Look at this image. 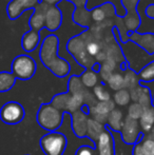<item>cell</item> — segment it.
Masks as SVG:
<instances>
[{"instance_id": "obj_1", "label": "cell", "mask_w": 154, "mask_h": 155, "mask_svg": "<svg viewBox=\"0 0 154 155\" xmlns=\"http://www.w3.org/2000/svg\"><path fill=\"white\" fill-rule=\"evenodd\" d=\"M59 38L55 34H49L41 40L39 59L41 63L55 76L64 78L70 74V62L59 54Z\"/></svg>"}, {"instance_id": "obj_2", "label": "cell", "mask_w": 154, "mask_h": 155, "mask_svg": "<svg viewBox=\"0 0 154 155\" xmlns=\"http://www.w3.org/2000/svg\"><path fill=\"white\" fill-rule=\"evenodd\" d=\"M67 113L56 109L51 104H42L38 109L36 120L43 130L48 132H55L61 127L64 117Z\"/></svg>"}, {"instance_id": "obj_3", "label": "cell", "mask_w": 154, "mask_h": 155, "mask_svg": "<svg viewBox=\"0 0 154 155\" xmlns=\"http://www.w3.org/2000/svg\"><path fill=\"white\" fill-rule=\"evenodd\" d=\"M86 45L87 43L84 42V39H82L79 35H76L69 39L67 43V50L77 64L82 67L84 70H91L93 63L95 62V58L91 57L88 54Z\"/></svg>"}, {"instance_id": "obj_4", "label": "cell", "mask_w": 154, "mask_h": 155, "mask_svg": "<svg viewBox=\"0 0 154 155\" xmlns=\"http://www.w3.org/2000/svg\"><path fill=\"white\" fill-rule=\"evenodd\" d=\"M39 145L45 155H64L68 146V139L64 133L48 132L40 138Z\"/></svg>"}, {"instance_id": "obj_5", "label": "cell", "mask_w": 154, "mask_h": 155, "mask_svg": "<svg viewBox=\"0 0 154 155\" xmlns=\"http://www.w3.org/2000/svg\"><path fill=\"white\" fill-rule=\"evenodd\" d=\"M11 69H12V74L16 79L29 80L35 75L37 64L31 56L21 54L13 59Z\"/></svg>"}, {"instance_id": "obj_6", "label": "cell", "mask_w": 154, "mask_h": 155, "mask_svg": "<svg viewBox=\"0 0 154 155\" xmlns=\"http://www.w3.org/2000/svg\"><path fill=\"white\" fill-rule=\"evenodd\" d=\"M140 0H120L126 13L123 16V23L128 32H136L139 30L140 15L138 12V3Z\"/></svg>"}, {"instance_id": "obj_7", "label": "cell", "mask_w": 154, "mask_h": 155, "mask_svg": "<svg viewBox=\"0 0 154 155\" xmlns=\"http://www.w3.org/2000/svg\"><path fill=\"white\" fill-rule=\"evenodd\" d=\"M25 116L22 104L17 101H8L2 106L0 110V119L6 124H20Z\"/></svg>"}, {"instance_id": "obj_8", "label": "cell", "mask_w": 154, "mask_h": 155, "mask_svg": "<svg viewBox=\"0 0 154 155\" xmlns=\"http://www.w3.org/2000/svg\"><path fill=\"white\" fill-rule=\"evenodd\" d=\"M120 135L121 139L126 145H131L134 146L136 143L142 140L144 133L140 130L139 124L138 120L130 118L129 116H127V118L123 119V124L120 130Z\"/></svg>"}, {"instance_id": "obj_9", "label": "cell", "mask_w": 154, "mask_h": 155, "mask_svg": "<svg viewBox=\"0 0 154 155\" xmlns=\"http://www.w3.org/2000/svg\"><path fill=\"white\" fill-rule=\"evenodd\" d=\"M39 3L40 0H11L6 5V14L11 20H16L23 12L34 10Z\"/></svg>"}, {"instance_id": "obj_10", "label": "cell", "mask_w": 154, "mask_h": 155, "mask_svg": "<svg viewBox=\"0 0 154 155\" xmlns=\"http://www.w3.org/2000/svg\"><path fill=\"white\" fill-rule=\"evenodd\" d=\"M69 1L74 5L72 19L76 25L82 28L89 29L91 18V10H87V2L88 0H64Z\"/></svg>"}, {"instance_id": "obj_11", "label": "cell", "mask_w": 154, "mask_h": 155, "mask_svg": "<svg viewBox=\"0 0 154 155\" xmlns=\"http://www.w3.org/2000/svg\"><path fill=\"white\" fill-rule=\"evenodd\" d=\"M97 155H115V141L108 127L100 134L95 145Z\"/></svg>"}, {"instance_id": "obj_12", "label": "cell", "mask_w": 154, "mask_h": 155, "mask_svg": "<svg viewBox=\"0 0 154 155\" xmlns=\"http://www.w3.org/2000/svg\"><path fill=\"white\" fill-rule=\"evenodd\" d=\"M62 21H64V16L59 6H49L44 16V29L48 32L58 31L61 27Z\"/></svg>"}, {"instance_id": "obj_13", "label": "cell", "mask_w": 154, "mask_h": 155, "mask_svg": "<svg viewBox=\"0 0 154 155\" xmlns=\"http://www.w3.org/2000/svg\"><path fill=\"white\" fill-rule=\"evenodd\" d=\"M129 41L138 45L149 55H154V33L133 32L129 36Z\"/></svg>"}, {"instance_id": "obj_14", "label": "cell", "mask_w": 154, "mask_h": 155, "mask_svg": "<svg viewBox=\"0 0 154 155\" xmlns=\"http://www.w3.org/2000/svg\"><path fill=\"white\" fill-rule=\"evenodd\" d=\"M114 106H115V104L113 100L99 101L90 108V115H92V119L106 124L109 114L115 109Z\"/></svg>"}, {"instance_id": "obj_15", "label": "cell", "mask_w": 154, "mask_h": 155, "mask_svg": "<svg viewBox=\"0 0 154 155\" xmlns=\"http://www.w3.org/2000/svg\"><path fill=\"white\" fill-rule=\"evenodd\" d=\"M72 117V130L74 134L78 138H84L87 137V131H88L89 116L86 115L81 110L73 112L69 114Z\"/></svg>"}, {"instance_id": "obj_16", "label": "cell", "mask_w": 154, "mask_h": 155, "mask_svg": "<svg viewBox=\"0 0 154 155\" xmlns=\"http://www.w3.org/2000/svg\"><path fill=\"white\" fill-rule=\"evenodd\" d=\"M48 8H49V5L43 3V2H40L34 8L33 14L31 15V17L29 19L30 30L40 32L42 29H44V16Z\"/></svg>"}, {"instance_id": "obj_17", "label": "cell", "mask_w": 154, "mask_h": 155, "mask_svg": "<svg viewBox=\"0 0 154 155\" xmlns=\"http://www.w3.org/2000/svg\"><path fill=\"white\" fill-rule=\"evenodd\" d=\"M41 36L40 32H36L33 30H30L27 33H25L21 38V47L28 53L34 52L40 45Z\"/></svg>"}, {"instance_id": "obj_18", "label": "cell", "mask_w": 154, "mask_h": 155, "mask_svg": "<svg viewBox=\"0 0 154 155\" xmlns=\"http://www.w3.org/2000/svg\"><path fill=\"white\" fill-rule=\"evenodd\" d=\"M138 124H139L140 130L144 134H147L152 130L154 127V106L145 109L142 117L138 120Z\"/></svg>"}, {"instance_id": "obj_19", "label": "cell", "mask_w": 154, "mask_h": 155, "mask_svg": "<svg viewBox=\"0 0 154 155\" xmlns=\"http://www.w3.org/2000/svg\"><path fill=\"white\" fill-rule=\"evenodd\" d=\"M105 128H106V124L99 123V121H97V120H94V119H92V118H89L87 137L92 140L93 147H95V145H96V143H97V139L100 136L103 131L105 130Z\"/></svg>"}, {"instance_id": "obj_20", "label": "cell", "mask_w": 154, "mask_h": 155, "mask_svg": "<svg viewBox=\"0 0 154 155\" xmlns=\"http://www.w3.org/2000/svg\"><path fill=\"white\" fill-rule=\"evenodd\" d=\"M123 124V115L121 113V111L114 109L111 113L109 114L106 121V127L109 128V130L111 131H115V132H120L121 127Z\"/></svg>"}, {"instance_id": "obj_21", "label": "cell", "mask_w": 154, "mask_h": 155, "mask_svg": "<svg viewBox=\"0 0 154 155\" xmlns=\"http://www.w3.org/2000/svg\"><path fill=\"white\" fill-rule=\"evenodd\" d=\"M117 68V62L115 60L111 59V58H107L103 63H100V71H99V75L101 78V82L103 84H107L108 79L111 77L113 74L114 70Z\"/></svg>"}, {"instance_id": "obj_22", "label": "cell", "mask_w": 154, "mask_h": 155, "mask_svg": "<svg viewBox=\"0 0 154 155\" xmlns=\"http://www.w3.org/2000/svg\"><path fill=\"white\" fill-rule=\"evenodd\" d=\"M70 98H71V94L69 92L59 93L52 98V100H51L50 104H51L53 107H55L56 109H58V110L67 113L69 102H70Z\"/></svg>"}, {"instance_id": "obj_23", "label": "cell", "mask_w": 154, "mask_h": 155, "mask_svg": "<svg viewBox=\"0 0 154 155\" xmlns=\"http://www.w3.org/2000/svg\"><path fill=\"white\" fill-rule=\"evenodd\" d=\"M15 84H16V78L12 74V72H0V93L12 90Z\"/></svg>"}, {"instance_id": "obj_24", "label": "cell", "mask_w": 154, "mask_h": 155, "mask_svg": "<svg viewBox=\"0 0 154 155\" xmlns=\"http://www.w3.org/2000/svg\"><path fill=\"white\" fill-rule=\"evenodd\" d=\"M123 80H125V89H127L128 91L133 90L139 86V78H138L137 72L131 68H128L125 71Z\"/></svg>"}, {"instance_id": "obj_25", "label": "cell", "mask_w": 154, "mask_h": 155, "mask_svg": "<svg viewBox=\"0 0 154 155\" xmlns=\"http://www.w3.org/2000/svg\"><path fill=\"white\" fill-rule=\"evenodd\" d=\"M139 84H146L154 81V60L147 63L139 72H137Z\"/></svg>"}, {"instance_id": "obj_26", "label": "cell", "mask_w": 154, "mask_h": 155, "mask_svg": "<svg viewBox=\"0 0 154 155\" xmlns=\"http://www.w3.org/2000/svg\"><path fill=\"white\" fill-rule=\"evenodd\" d=\"M79 78L86 88H94L95 86L99 84L98 75L92 70H84L79 75Z\"/></svg>"}, {"instance_id": "obj_27", "label": "cell", "mask_w": 154, "mask_h": 155, "mask_svg": "<svg viewBox=\"0 0 154 155\" xmlns=\"http://www.w3.org/2000/svg\"><path fill=\"white\" fill-rule=\"evenodd\" d=\"M108 86L110 89L113 91H119L121 89H125V80H123V76L119 73H113L111 77L108 79L107 81Z\"/></svg>"}, {"instance_id": "obj_28", "label": "cell", "mask_w": 154, "mask_h": 155, "mask_svg": "<svg viewBox=\"0 0 154 155\" xmlns=\"http://www.w3.org/2000/svg\"><path fill=\"white\" fill-rule=\"evenodd\" d=\"M93 92H94L95 98L99 100V101H108L111 100V95H110L109 91L106 89L105 84H98L93 88Z\"/></svg>"}, {"instance_id": "obj_29", "label": "cell", "mask_w": 154, "mask_h": 155, "mask_svg": "<svg viewBox=\"0 0 154 155\" xmlns=\"http://www.w3.org/2000/svg\"><path fill=\"white\" fill-rule=\"evenodd\" d=\"M113 98H114V104H118V106H127L130 102V100H131L130 92L127 89H121L119 91H116Z\"/></svg>"}, {"instance_id": "obj_30", "label": "cell", "mask_w": 154, "mask_h": 155, "mask_svg": "<svg viewBox=\"0 0 154 155\" xmlns=\"http://www.w3.org/2000/svg\"><path fill=\"white\" fill-rule=\"evenodd\" d=\"M137 102L140 104V106H143V108H144V109L153 106L152 94H151V91H150V89H149L148 87H144V90H143L142 94H140Z\"/></svg>"}, {"instance_id": "obj_31", "label": "cell", "mask_w": 154, "mask_h": 155, "mask_svg": "<svg viewBox=\"0 0 154 155\" xmlns=\"http://www.w3.org/2000/svg\"><path fill=\"white\" fill-rule=\"evenodd\" d=\"M144 110L145 109L143 108V106H140L138 102H133V104H131L129 107L128 116L132 119H135V120H139L143 113H144Z\"/></svg>"}, {"instance_id": "obj_32", "label": "cell", "mask_w": 154, "mask_h": 155, "mask_svg": "<svg viewBox=\"0 0 154 155\" xmlns=\"http://www.w3.org/2000/svg\"><path fill=\"white\" fill-rule=\"evenodd\" d=\"M143 149L149 155H154V137L152 135L144 134L142 140L139 141Z\"/></svg>"}, {"instance_id": "obj_33", "label": "cell", "mask_w": 154, "mask_h": 155, "mask_svg": "<svg viewBox=\"0 0 154 155\" xmlns=\"http://www.w3.org/2000/svg\"><path fill=\"white\" fill-rule=\"evenodd\" d=\"M91 18L93 19L94 22L100 23L107 18V15L105 13V10H103V5H98L96 8H91Z\"/></svg>"}, {"instance_id": "obj_34", "label": "cell", "mask_w": 154, "mask_h": 155, "mask_svg": "<svg viewBox=\"0 0 154 155\" xmlns=\"http://www.w3.org/2000/svg\"><path fill=\"white\" fill-rule=\"evenodd\" d=\"M86 50L88 52V54L91 57H94L101 51V47L97 41H90V42L87 43L86 45Z\"/></svg>"}, {"instance_id": "obj_35", "label": "cell", "mask_w": 154, "mask_h": 155, "mask_svg": "<svg viewBox=\"0 0 154 155\" xmlns=\"http://www.w3.org/2000/svg\"><path fill=\"white\" fill-rule=\"evenodd\" d=\"M75 155H97L96 148L93 146L82 145L76 150Z\"/></svg>"}, {"instance_id": "obj_36", "label": "cell", "mask_w": 154, "mask_h": 155, "mask_svg": "<svg viewBox=\"0 0 154 155\" xmlns=\"http://www.w3.org/2000/svg\"><path fill=\"white\" fill-rule=\"evenodd\" d=\"M143 90H144V86H140V84H139L137 88L129 91L131 100H133L134 102H137V100H138V98H139V96H140V94H142Z\"/></svg>"}, {"instance_id": "obj_37", "label": "cell", "mask_w": 154, "mask_h": 155, "mask_svg": "<svg viewBox=\"0 0 154 155\" xmlns=\"http://www.w3.org/2000/svg\"><path fill=\"white\" fill-rule=\"evenodd\" d=\"M132 155H149V154L147 153V152L145 151L144 149H143L142 145H140V143L138 141V143H136L135 145L133 146Z\"/></svg>"}, {"instance_id": "obj_38", "label": "cell", "mask_w": 154, "mask_h": 155, "mask_svg": "<svg viewBox=\"0 0 154 155\" xmlns=\"http://www.w3.org/2000/svg\"><path fill=\"white\" fill-rule=\"evenodd\" d=\"M106 59H107V54H106V52L103 51V50L95 56V61L98 63H103Z\"/></svg>"}, {"instance_id": "obj_39", "label": "cell", "mask_w": 154, "mask_h": 155, "mask_svg": "<svg viewBox=\"0 0 154 155\" xmlns=\"http://www.w3.org/2000/svg\"><path fill=\"white\" fill-rule=\"evenodd\" d=\"M62 0H40V2H43V3L48 4L49 6L52 5H57L58 3H60Z\"/></svg>"}, {"instance_id": "obj_40", "label": "cell", "mask_w": 154, "mask_h": 155, "mask_svg": "<svg viewBox=\"0 0 154 155\" xmlns=\"http://www.w3.org/2000/svg\"><path fill=\"white\" fill-rule=\"evenodd\" d=\"M91 70H92L93 72H95V73H99V71H100V63L95 61L94 63H93Z\"/></svg>"}, {"instance_id": "obj_41", "label": "cell", "mask_w": 154, "mask_h": 155, "mask_svg": "<svg viewBox=\"0 0 154 155\" xmlns=\"http://www.w3.org/2000/svg\"><path fill=\"white\" fill-rule=\"evenodd\" d=\"M150 132H151V133H152V134H151V135H152V136L154 137V127H153V128H152V130H151V131H150Z\"/></svg>"}, {"instance_id": "obj_42", "label": "cell", "mask_w": 154, "mask_h": 155, "mask_svg": "<svg viewBox=\"0 0 154 155\" xmlns=\"http://www.w3.org/2000/svg\"><path fill=\"white\" fill-rule=\"evenodd\" d=\"M152 101H153V106H154V95H152Z\"/></svg>"}]
</instances>
